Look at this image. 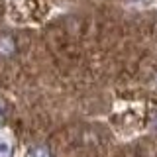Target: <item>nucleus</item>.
I'll return each mask as SVG.
<instances>
[{"mask_svg": "<svg viewBox=\"0 0 157 157\" xmlns=\"http://www.w3.org/2000/svg\"><path fill=\"white\" fill-rule=\"evenodd\" d=\"M0 112H2V110H0Z\"/></svg>", "mask_w": 157, "mask_h": 157, "instance_id": "nucleus-4", "label": "nucleus"}, {"mask_svg": "<svg viewBox=\"0 0 157 157\" xmlns=\"http://www.w3.org/2000/svg\"><path fill=\"white\" fill-rule=\"evenodd\" d=\"M10 155V145L6 141H0V157H8Z\"/></svg>", "mask_w": 157, "mask_h": 157, "instance_id": "nucleus-3", "label": "nucleus"}, {"mask_svg": "<svg viewBox=\"0 0 157 157\" xmlns=\"http://www.w3.org/2000/svg\"><path fill=\"white\" fill-rule=\"evenodd\" d=\"M32 157H51V151L43 145H37V147L32 149Z\"/></svg>", "mask_w": 157, "mask_h": 157, "instance_id": "nucleus-2", "label": "nucleus"}, {"mask_svg": "<svg viewBox=\"0 0 157 157\" xmlns=\"http://www.w3.org/2000/svg\"><path fill=\"white\" fill-rule=\"evenodd\" d=\"M16 51H18L16 39L10 36V33H4V36H0V57L10 59V57L16 55Z\"/></svg>", "mask_w": 157, "mask_h": 157, "instance_id": "nucleus-1", "label": "nucleus"}]
</instances>
